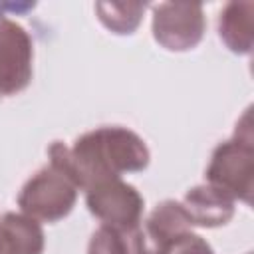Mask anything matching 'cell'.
Masks as SVG:
<instances>
[{"instance_id":"8992f818","label":"cell","mask_w":254,"mask_h":254,"mask_svg":"<svg viewBox=\"0 0 254 254\" xmlns=\"http://www.w3.org/2000/svg\"><path fill=\"white\" fill-rule=\"evenodd\" d=\"M202 28V10L194 4H163L153 22L155 38L169 50L192 48L200 40Z\"/></svg>"},{"instance_id":"8fae6325","label":"cell","mask_w":254,"mask_h":254,"mask_svg":"<svg viewBox=\"0 0 254 254\" xmlns=\"http://www.w3.org/2000/svg\"><path fill=\"white\" fill-rule=\"evenodd\" d=\"M169 254H212V250L198 236L187 234L169 250Z\"/></svg>"},{"instance_id":"7a4b0ae2","label":"cell","mask_w":254,"mask_h":254,"mask_svg":"<svg viewBox=\"0 0 254 254\" xmlns=\"http://www.w3.org/2000/svg\"><path fill=\"white\" fill-rule=\"evenodd\" d=\"M77 185L56 165L42 169L28 185L22 189L18 198L24 212L44 218V220H58L65 216L77 196Z\"/></svg>"},{"instance_id":"277c9868","label":"cell","mask_w":254,"mask_h":254,"mask_svg":"<svg viewBox=\"0 0 254 254\" xmlns=\"http://www.w3.org/2000/svg\"><path fill=\"white\" fill-rule=\"evenodd\" d=\"M87 204L89 210L109 226H117V228L139 226L143 198L133 187L125 185L119 177L103 179L87 187Z\"/></svg>"},{"instance_id":"6da1fadb","label":"cell","mask_w":254,"mask_h":254,"mask_svg":"<svg viewBox=\"0 0 254 254\" xmlns=\"http://www.w3.org/2000/svg\"><path fill=\"white\" fill-rule=\"evenodd\" d=\"M52 165L62 169L77 187H91L121 173L141 171L149 161L145 143L129 129L101 127L75 141L69 151L62 143L50 149Z\"/></svg>"},{"instance_id":"52a82bcc","label":"cell","mask_w":254,"mask_h":254,"mask_svg":"<svg viewBox=\"0 0 254 254\" xmlns=\"http://www.w3.org/2000/svg\"><path fill=\"white\" fill-rule=\"evenodd\" d=\"M42 248L44 234L34 218L14 212L0 218V254H40Z\"/></svg>"},{"instance_id":"ba28073f","label":"cell","mask_w":254,"mask_h":254,"mask_svg":"<svg viewBox=\"0 0 254 254\" xmlns=\"http://www.w3.org/2000/svg\"><path fill=\"white\" fill-rule=\"evenodd\" d=\"M185 210L192 224H224L232 216V196L218 190L216 187H198L187 194Z\"/></svg>"},{"instance_id":"30bf717a","label":"cell","mask_w":254,"mask_h":254,"mask_svg":"<svg viewBox=\"0 0 254 254\" xmlns=\"http://www.w3.org/2000/svg\"><path fill=\"white\" fill-rule=\"evenodd\" d=\"M135 228L103 224L89 242V254H137Z\"/></svg>"},{"instance_id":"9c48e42d","label":"cell","mask_w":254,"mask_h":254,"mask_svg":"<svg viewBox=\"0 0 254 254\" xmlns=\"http://www.w3.org/2000/svg\"><path fill=\"white\" fill-rule=\"evenodd\" d=\"M252 4H228L220 16V36L234 52H248L252 46Z\"/></svg>"},{"instance_id":"5b68a950","label":"cell","mask_w":254,"mask_h":254,"mask_svg":"<svg viewBox=\"0 0 254 254\" xmlns=\"http://www.w3.org/2000/svg\"><path fill=\"white\" fill-rule=\"evenodd\" d=\"M32 77V42L22 26L0 18V95H12Z\"/></svg>"},{"instance_id":"3957f363","label":"cell","mask_w":254,"mask_h":254,"mask_svg":"<svg viewBox=\"0 0 254 254\" xmlns=\"http://www.w3.org/2000/svg\"><path fill=\"white\" fill-rule=\"evenodd\" d=\"M252 137L248 135L244 141L236 137L222 143L214 151L206 175L212 187L248 202L252 192Z\"/></svg>"}]
</instances>
